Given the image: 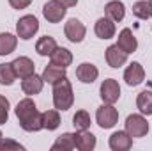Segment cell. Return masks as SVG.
<instances>
[{
  "label": "cell",
  "instance_id": "1",
  "mask_svg": "<svg viewBox=\"0 0 152 151\" xmlns=\"http://www.w3.org/2000/svg\"><path fill=\"white\" fill-rule=\"evenodd\" d=\"M14 114H16V117L20 121V126L25 132H39V130H42V114L37 110V105L30 96L23 98L16 105Z\"/></svg>",
  "mask_w": 152,
  "mask_h": 151
},
{
  "label": "cell",
  "instance_id": "2",
  "mask_svg": "<svg viewBox=\"0 0 152 151\" xmlns=\"http://www.w3.org/2000/svg\"><path fill=\"white\" fill-rule=\"evenodd\" d=\"M75 103V93H73V85L67 80V76L60 78L58 82L53 84V105L57 110H69Z\"/></svg>",
  "mask_w": 152,
  "mask_h": 151
},
{
  "label": "cell",
  "instance_id": "3",
  "mask_svg": "<svg viewBox=\"0 0 152 151\" xmlns=\"http://www.w3.org/2000/svg\"><path fill=\"white\" fill-rule=\"evenodd\" d=\"M149 130H151V126H149V121L145 119L143 114H131V115H127V119H126V132L133 139L145 137L149 133Z\"/></svg>",
  "mask_w": 152,
  "mask_h": 151
},
{
  "label": "cell",
  "instance_id": "4",
  "mask_svg": "<svg viewBox=\"0 0 152 151\" xmlns=\"http://www.w3.org/2000/svg\"><path fill=\"white\" fill-rule=\"evenodd\" d=\"M39 32V20L34 14H25L16 23V36L23 41L32 39Z\"/></svg>",
  "mask_w": 152,
  "mask_h": 151
},
{
  "label": "cell",
  "instance_id": "5",
  "mask_svg": "<svg viewBox=\"0 0 152 151\" xmlns=\"http://www.w3.org/2000/svg\"><path fill=\"white\" fill-rule=\"evenodd\" d=\"M96 121L103 130H110L118 123V110L113 107V103H104L97 109Z\"/></svg>",
  "mask_w": 152,
  "mask_h": 151
},
{
  "label": "cell",
  "instance_id": "6",
  "mask_svg": "<svg viewBox=\"0 0 152 151\" xmlns=\"http://www.w3.org/2000/svg\"><path fill=\"white\" fill-rule=\"evenodd\" d=\"M67 14V7L60 4L58 0H50L42 7V16L48 20V23H60Z\"/></svg>",
  "mask_w": 152,
  "mask_h": 151
},
{
  "label": "cell",
  "instance_id": "7",
  "mask_svg": "<svg viewBox=\"0 0 152 151\" xmlns=\"http://www.w3.org/2000/svg\"><path fill=\"white\" fill-rule=\"evenodd\" d=\"M64 34L71 43H81L87 34V27L78 18H69L64 25Z\"/></svg>",
  "mask_w": 152,
  "mask_h": 151
},
{
  "label": "cell",
  "instance_id": "8",
  "mask_svg": "<svg viewBox=\"0 0 152 151\" xmlns=\"http://www.w3.org/2000/svg\"><path fill=\"white\" fill-rule=\"evenodd\" d=\"M99 93H101V100L104 103H115L120 98V85L115 78H106V80H103Z\"/></svg>",
  "mask_w": 152,
  "mask_h": 151
},
{
  "label": "cell",
  "instance_id": "9",
  "mask_svg": "<svg viewBox=\"0 0 152 151\" xmlns=\"http://www.w3.org/2000/svg\"><path fill=\"white\" fill-rule=\"evenodd\" d=\"M108 146H110V150H113V151H127V150H131V146H133V137L126 130H118V132H115V133L110 135Z\"/></svg>",
  "mask_w": 152,
  "mask_h": 151
},
{
  "label": "cell",
  "instance_id": "10",
  "mask_svg": "<svg viewBox=\"0 0 152 151\" xmlns=\"http://www.w3.org/2000/svg\"><path fill=\"white\" fill-rule=\"evenodd\" d=\"M124 80L129 87H136L145 80V70L140 62H131L126 71H124Z\"/></svg>",
  "mask_w": 152,
  "mask_h": 151
},
{
  "label": "cell",
  "instance_id": "11",
  "mask_svg": "<svg viewBox=\"0 0 152 151\" xmlns=\"http://www.w3.org/2000/svg\"><path fill=\"white\" fill-rule=\"evenodd\" d=\"M104 57H106L108 66H110V68H115V70L122 68V66L127 62V53H126L124 50H120L117 43H115V44H110V46L106 48Z\"/></svg>",
  "mask_w": 152,
  "mask_h": 151
},
{
  "label": "cell",
  "instance_id": "12",
  "mask_svg": "<svg viewBox=\"0 0 152 151\" xmlns=\"http://www.w3.org/2000/svg\"><path fill=\"white\" fill-rule=\"evenodd\" d=\"M11 64H12V70H14V73H16L18 78H25V76H30L36 73V64H34V61L30 57L20 55Z\"/></svg>",
  "mask_w": 152,
  "mask_h": 151
},
{
  "label": "cell",
  "instance_id": "13",
  "mask_svg": "<svg viewBox=\"0 0 152 151\" xmlns=\"http://www.w3.org/2000/svg\"><path fill=\"white\" fill-rule=\"evenodd\" d=\"M117 44H118L120 50H124V52L129 55V53L136 52V48H138V39L134 38V34H133V30H131L129 27H126V29L120 30V34H118V38H117Z\"/></svg>",
  "mask_w": 152,
  "mask_h": 151
},
{
  "label": "cell",
  "instance_id": "14",
  "mask_svg": "<svg viewBox=\"0 0 152 151\" xmlns=\"http://www.w3.org/2000/svg\"><path fill=\"white\" fill-rule=\"evenodd\" d=\"M94 32H96V36L99 39H112L115 36V32H117L115 21L110 20L108 16L99 18V20L96 21V25H94Z\"/></svg>",
  "mask_w": 152,
  "mask_h": 151
},
{
  "label": "cell",
  "instance_id": "15",
  "mask_svg": "<svg viewBox=\"0 0 152 151\" xmlns=\"http://www.w3.org/2000/svg\"><path fill=\"white\" fill-rule=\"evenodd\" d=\"M75 142H76V150L80 151H92L97 144L96 135L92 132H88V130H76Z\"/></svg>",
  "mask_w": 152,
  "mask_h": 151
},
{
  "label": "cell",
  "instance_id": "16",
  "mask_svg": "<svg viewBox=\"0 0 152 151\" xmlns=\"http://www.w3.org/2000/svg\"><path fill=\"white\" fill-rule=\"evenodd\" d=\"M97 76H99V70L92 62H81L76 68V78L81 84H92L97 80Z\"/></svg>",
  "mask_w": 152,
  "mask_h": 151
},
{
  "label": "cell",
  "instance_id": "17",
  "mask_svg": "<svg viewBox=\"0 0 152 151\" xmlns=\"http://www.w3.org/2000/svg\"><path fill=\"white\" fill-rule=\"evenodd\" d=\"M42 87H44V80H42V76L36 75V73L30 75V76L21 78V91L27 96H36V94H39L42 91Z\"/></svg>",
  "mask_w": 152,
  "mask_h": 151
},
{
  "label": "cell",
  "instance_id": "18",
  "mask_svg": "<svg viewBox=\"0 0 152 151\" xmlns=\"http://www.w3.org/2000/svg\"><path fill=\"white\" fill-rule=\"evenodd\" d=\"M104 14H106L110 20H113L115 23H117V21H122V20L126 18V5H124V2H120V0H112V2H108V4L104 5Z\"/></svg>",
  "mask_w": 152,
  "mask_h": 151
},
{
  "label": "cell",
  "instance_id": "19",
  "mask_svg": "<svg viewBox=\"0 0 152 151\" xmlns=\"http://www.w3.org/2000/svg\"><path fill=\"white\" fill-rule=\"evenodd\" d=\"M42 80H44V84H55V82H58L60 78H64V76H67L66 73V68H60V66H57V64H53V62H50L44 70H42Z\"/></svg>",
  "mask_w": 152,
  "mask_h": 151
},
{
  "label": "cell",
  "instance_id": "20",
  "mask_svg": "<svg viewBox=\"0 0 152 151\" xmlns=\"http://www.w3.org/2000/svg\"><path fill=\"white\" fill-rule=\"evenodd\" d=\"M50 61H51L53 64H57V66L67 70V66L73 64V53H71L67 48H64V46H57L55 52L50 55Z\"/></svg>",
  "mask_w": 152,
  "mask_h": 151
},
{
  "label": "cell",
  "instance_id": "21",
  "mask_svg": "<svg viewBox=\"0 0 152 151\" xmlns=\"http://www.w3.org/2000/svg\"><path fill=\"white\" fill-rule=\"evenodd\" d=\"M18 46V36L11 32H0V57L11 55Z\"/></svg>",
  "mask_w": 152,
  "mask_h": 151
},
{
  "label": "cell",
  "instance_id": "22",
  "mask_svg": "<svg viewBox=\"0 0 152 151\" xmlns=\"http://www.w3.org/2000/svg\"><path fill=\"white\" fill-rule=\"evenodd\" d=\"M57 46H58V44H57L55 38H51V36H42V38H39L37 43H36V52H37L41 57H50V55L55 52Z\"/></svg>",
  "mask_w": 152,
  "mask_h": 151
},
{
  "label": "cell",
  "instance_id": "23",
  "mask_svg": "<svg viewBox=\"0 0 152 151\" xmlns=\"http://www.w3.org/2000/svg\"><path fill=\"white\" fill-rule=\"evenodd\" d=\"M136 107L140 114L152 115V91H142L136 98Z\"/></svg>",
  "mask_w": 152,
  "mask_h": 151
},
{
  "label": "cell",
  "instance_id": "24",
  "mask_svg": "<svg viewBox=\"0 0 152 151\" xmlns=\"http://www.w3.org/2000/svg\"><path fill=\"white\" fill-rule=\"evenodd\" d=\"M76 148V142H75V133H62L51 146V150H62V151H73Z\"/></svg>",
  "mask_w": 152,
  "mask_h": 151
},
{
  "label": "cell",
  "instance_id": "25",
  "mask_svg": "<svg viewBox=\"0 0 152 151\" xmlns=\"http://www.w3.org/2000/svg\"><path fill=\"white\" fill-rule=\"evenodd\" d=\"M133 14L138 20H151L152 18V5L149 0H138L133 4Z\"/></svg>",
  "mask_w": 152,
  "mask_h": 151
},
{
  "label": "cell",
  "instance_id": "26",
  "mask_svg": "<svg viewBox=\"0 0 152 151\" xmlns=\"http://www.w3.org/2000/svg\"><path fill=\"white\" fill-rule=\"evenodd\" d=\"M58 126H60V114H58V110H46V112H42V128L44 130L53 132Z\"/></svg>",
  "mask_w": 152,
  "mask_h": 151
},
{
  "label": "cell",
  "instance_id": "27",
  "mask_svg": "<svg viewBox=\"0 0 152 151\" xmlns=\"http://www.w3.org/2000/svg\"><path fill=\"white\" fill-rule=\"evenodd\" d=\"M16 78H18V76H16V73H14L11 62L0 64V85H12Z\"/></svg>",
  "mask_w": 152,
  "mask_h": 151
},
{
  "label": "cell",
  "instance_id": "28",
  "mask_svg": "<svg viewBox=\"0 0 152 151\" xmlns=\"http://www.w3.org/2000/svg\"><path fill=\"white\" fill-rule=\"evenodd\" d=\"M90 114L87 110H78V112L73 115V126L76 130H88L90 128Z\"/></svg>",
  "mask_w": 152,
  "mask_h": 151
},
{
  "label": "cell",
  "instance_id": "29",
  "mask_svg": "<svg viewBox=\"0 0 152 151\" xmlns=\"http://www.w3.org/2000/svg\"><path fill=\"white\" fill-rule=\"evenodd\" d=\"M23 150H25V146L16 142V141H12V139H5L4 137L0 141V151H23Z\"/></svg>",
  "mask_w": 152,
  "mask_h": 151
},
{
  "label": "cell",
  "instance_id": "30",
  "mask_svg": "<svg viewBox=\"0 0 152 151\" xmlns=\"http://www.w3.org/2000/svg\"><path fill=\"white\" fill-rule=\"evenodd\" d=\"M9 100L0 94V126L9 121Z\"/></svg>",
  "mask_w": 152,
  "mask_h": 151
},
{
  "label": "cell",
  "instance_id": "31",
  "mask_svg": "<svg viewBox=\"0 0 152 151\" xmlns=\"http://www.w3.org/2000/svg\"><path fill=\"white\" fill-rule=\"evenodd\" d=\"M32 4V0H9V5L12 7V9H27L28 5Z\"/></svg>",
  "mask_w": 152,
  "mask_h": 151
},
{
  "label": "cell",
  "instance_id": "32",
  "mask_svg": "<svg viewBox=\"0 0 152 151\" xmlns=\"http://www.w3.org/2000/svg\"><path fill=\"white\" fill-rule=\"evenodd\" d=\"M60 4H64L66 7H75L76 4H78V0H58Z\"/></svg>",
  "mask_w": 152,
  "mask_h": 151
},
{
  "label": "cell",
  "instance_id": "33",
  "mask_svg": "<svg viewBox=\"0 0 152 151\" xmlns=\"http://www.w3.org/2000/svg\"><path fill=\"white\" fill-rule=\"evenodd\" d=\"M2 139H4V135H2V132H0V141H2Z\"/></svg>",
  "mask_w": 152,
  "mask_h": 151
},
{
  "label": "cell",
  "instance_id": "34",
  "mask_svg": "<svg viewBox=\"0 0 152 151\" xmlns=\"http://www.w3.org/2000/svg\"><path fill=\"white\" fill-rule=\"evenodd\" d=\"M149 4H151V5H152V0H149Z\"/></svg>",
  "mask_w": 152,
  "mask_h": 151
}]
</instances>
